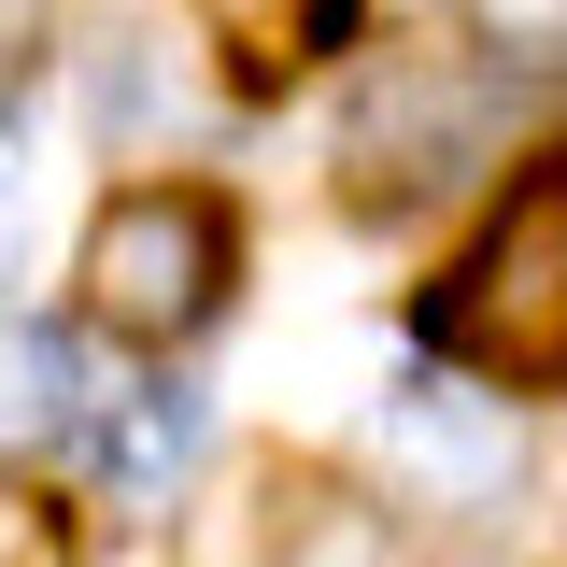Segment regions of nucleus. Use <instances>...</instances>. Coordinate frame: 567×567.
Returning <instances> with one entry per match:
<instances>
[{"mask_svg": "<svg viewBox=\"0 0 567 567\" xmlns=\"http://www.w3.org/2000/svg\"><path fill=\"white\" fill-rule=\"evenodd\" d=\"M425 341L468 354L496 398L567 383V156H539V171L511 185V213L454 256V284L425 298Z\"/></svg>", "mask_w": 567, "mask_h": 567, "instance_id": "f257e3e1", "label": "nucleus"}, {"mask_svg": "<svg viewBox=\"0 0 567 567\" xmlns=\"http://www.w3.org/2000/svg\"><path fill=\"white\" fill-rule=\"evenodd\" d=\"M496 142H511V85L483 58H398L341 114V199L354 213H425L468 171H496Z\"/></svg>", "mask_w": 567, "mask_h": 567, "instance_id": "f03ea898", "label": "nucleus"}, {"mask_svg": "<svg viewBox=\"0 0 567 567\" xmlns=\"http://www.w3.org/2000/svg\"><path fill=\"white\" fill-rule=\"evenodd\" d=\"M227 270H241V227L213 185H128L85 227V327L114 341H185L227 312Z\"/></svg>", "mask_w": 567, "mask_h": 567, "instance_id": "7ed1b4c3", "label": "nucleus"}, {"mask_svg": "<svg viewBox=\"0 0 567 567\" xmlns=\"http://www.w3.org/2000/svg\"><path fill=\"white\" fill-rule=\"evenodd\" d=\"M85 468L100 483H128V496H156V483H185L199 468V440H213V398L185 383V369H156V383H114V398H85Z\"/></svg>", "mask_w": 567, "mask_h": 567, "instance_id": "20e7f679", "label": "nucleus"}, {"mask_svg": "<svg viewBox=\"0 0 567 567\" xmlns=\"http://www.w3.org/2000/svg\"><path fill=\"white\" fill-rule=\"evenodd\" d=\"M383 440H398V454H412L425 483H496V468H511V398H468V383H440V369H425V383H398V398H383Z\"/></svg>", "mask_w": 567, "mask_h": 567, "instance_id": "39448f33", "label": "nucleus"}, {"mask_svg": "<svg viewBox=\"0 0 567 567\" xmlns=\"http://www.w3.org/2000/svg\"><path fill=\"white\" fill-rule=\"evenodd\" d=\"M71 425H85V341H58V327H0V454L71 440Z\"/></svg>", "mask_w": 567, "mask_h": 567, "instance_id": "423d86ee", "label": "nucleus"}, {"mask_svg": "<svg viewBox=\"0 0 567 567\" xmlns=\"http://www.w3.org/2000/svg\"><path fill=\"white\" fill-rule=\"evenodd\" d=\"M270 567H412V539H398V511H369V496H284Z\"/></svg>", "mask_w": 567, "mask_h": 567, "instance_id": "0eeeda50", "label": "nucleus"}, {"mask_svg": "<svg viewBox=\"0 0 567 567\" xmlns=\"http://www.w3.org/2000/svg\"><path fill=\"white\" fill-rule=\"evenodd\" d=\"M270 539H284V483H227V496L199 511L185 567H270Z\"/></svg>", "mask_w": 567, "mask_h": 567, "instance_id": "6e6552de", "label": "nucleus"}, {"mask_svg": "<svg viewBox=\"0 0 567 567\" xmlns=\"http://www.w3.org/2000/svg\"><path fill=\"white\" fill-rule=\"evenodd\" d=\"M511 58H567V0H483Z\"/></svg>", "mask_w": 567, "mask_h": 567, "instance_id": "1a4fd4ad", "label": "nucleus"}, {"mask_svg": "<svg viewBox=\"0 0 567 567\" xmlns=\"http://www.w3.org/2000/svg\"><path fill=\"white\" fill-rule=\"evenodd\" d=\"M43 14H58V0H0V71L29 58V43H43Z\"/></svg>", "mask_w": 567, "mask_h": 567, "instance_id": "9d476101", "label": "nucleus"}, {"mask_svg": "<svg viewBox=\"0 0 567 567\" xmlns=\"http://www.w3.org/2000/svg\"><path fill=\"white\" fill-rule=\"evenodd\" d=\"M29 554H43V525H29V496L0 483V567H29Z\"/></svg>", "mask_w": 567, "mask_h": 567, "instance_id": "9b49d317", "label": "nucleus"}, {"mask_svg": "<svg viewBox=\"0 0 567 567\" xmlns=\"http://www.w3.org/2000/svg\"><path fill=\"white\" fill-rule=\"evenodd\" d=\"M0 241H14V142H0Z\"/></svg>", "mask_w": 567, "mask_h": 567, "instance_id": "f8f14e48", "label": "nucleus"}, {"mask_svg": "<svg viewBox=\"0 0 567 567\" xmlns=\"http://www.w3.org/2000/svg\"><path fill=\"white\" fill-rule=\"evenodd\" d=\"M0 284H14V241H0Z\"/></svg>", "mask_w": 567, "mask_h": 567, "instance_id": "ddd939ff", "label": "nucleus"}]
</instances>
